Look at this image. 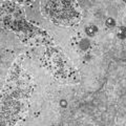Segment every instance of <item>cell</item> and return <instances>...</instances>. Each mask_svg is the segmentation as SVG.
<instances>
[{
	"label": "cell",
	"instance_id": "cell-1",
	"mask_svg": "<svg viewBox=\"0 0 126 126\" xmlns=\"http://www.w3.org/2000/svg\"><path fill=\"white\" fill-rule=\"evenodd\" d=\"M72 44L74 45L75 48H77L80 52H88V49L92 46V43H90L88 39L82 38L81 36L74 37L72 40Z\"/></svg>",
	"mask_w": 126,
	"mask_h": 126
},
{
	"label": "cell",
	"instance_id": "cell-2",
	"mask_svg": "<svg viewBox=\"0 0 126 126\" xmlns=\"http://www.w3.org/2000/svg\"><path fill=\"white\" fill-rule=\"evenodd\" d=\"M97 32H98V27L94 25H89L85 29V33L87 34V36H89V37H94Z\"/></svg>",
	"mask_w": 126,
	"mask_h": 126
},
{
	"label": "cell",
	"instance_id": "cell-3",
	"mask_svg": "<svg viewBox=\"0 0 126 126\" xmlns=\"http://www.w3.org/2000/svg\"><path fill=\"white\" fill-rule=\"evenodd\" d=\"M117 35H118V38L119 39H125V27L124 26H122V27H120L119 29V31H118V33H117Z\"/></svg>",
	"mask_w": 126,
	"mask_h": 126
},
{
	"label": "cell",
	"instance_id": "cell-4",
	"mask_svg": "<svg viewBox=\"0 0 126 126\" xmlns=\"http://www.w3.org/2000/svg\"><path fill=\"white\" fill-rule=\"evenodd\" d=\"M105 25L108 27V29H111V27H113L116 25V21L113 20L112 18H108L107 20L105 21Z\"/></svg>",
	"mask_w": 126,
	"mask_h": 126
},
{
	"label": "cell",
	"instance_id": "cell-5",
	"mask_svg": "<svg viewBox=\"0 0 126 126\" xmlns=\"http://www.w3.org/2000/svg\"><path fill=\"white\" fill-rule=\"evenodd\" d=\"M60 104H61L62 107H66V101H61Z\"/></svg>",
	"mask_w": 126,
	"mask_h": 126
}]
</instances>
